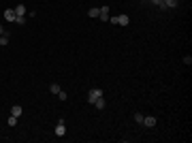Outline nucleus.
Segmentation results:
<instances>
[{"instance_id": "f8f14e48", "label": "nucleus", "mask_w": 192, "mask_h": 143, "mask_svg": "<svg viewBox=\"0 0 192 143\" xmlns=\"http://www.w3.org/2000/svg\"><path fill=\"white\" fill-rule=\"evenodd\" d=\"M49 92H51V94H58V92H60V85H58V84H51V85H49Z\"/></svg>"}, {"instance_id": "9d476101", "label": "nucleus", "mask_w": 192, "mask_h": 143, "mask_svg": "<svg viewBox=\"0 0 192 143\" xmlns=\"http://www.w3.org/2000/svg\"><path fill=\"white\" fill-rule=\"evenodd\" d=\"M9 38H11V32H4L0 36V45H9Z\"/></svg>"}, {"instance_id": "9b49d317", "label": "nucleus", "mask_w": 192, "mask_h": 143, "mask_svg": "<svg viewBox=\"0 0 192 143\" xmlns=\"http://www.w3.org/2000/svg\"><path fill=\"white\" fill-rule=\"evenodd\" d=\"M105 105H107V103H105V98H103V96H100V98H98V100L94 103V107H96V109H105Z\"/></svg>"}, {"instance_id": "423d86ee", "label": "nucleus", "mask_w": 192, "mask_h": 143, "mask_svg": "<svg viewBox=\"0 0 192 143\" xmlns=\"http://www.w3.org/2000/svg\"><path fill=\"white\" fill-rule=\"evenodd\" d=\"M15 17H17V15H15V9H7V11H4V19H7V22H15Z\"/></svg>"}, {"instance_id": "39448f33", "label": "nucleus", "mask_w": 192, "mask_h": 143, "mask_svg": "<svg viewBox=\"0 0 192 143\" xmlns=\"http://www.w3.org/2000/svg\"><path fill=\"white\" fill-rule=\"evenodd\" d=\"M143 126L154 128V126H156V118H154V115H143Z\"/></svg>"}, {"instance_id": "6e6552de", "label": "nucleus", "mask_w": 192, "mask_h": 143, "mask_svg": "<svg viewBox=\"0 0 192 143\" xmlns=\"http://www.w3.org/2000/svg\"><path fill=\"white\" fill-rule=\"evenodd\" d=\"M162 4H164V9H175L179 2L177 0H162Z\"/></svg>"}, {"instance_id": "4468645a", "label": "nucleus", "mask_w": 192, "mask_h": 143, "mask_svg": "<svg viewBox=\"0 0 192 143\" xmlns=\"http://www.w3.org/2000/svg\"><path fill=\"white\" fill-rule=\"evenodd\" d=\"M134 120H137V124H143V113L137 111V113H134Z\"/></svg>"}, {"instance_id": "7ed1b4c3", "label": "nucleus", "mask_w": 192, "mask_h": 143, "mask_svg": "<svg viewBox=\"0 0 192 143\" xmlns=\"http://www.w3.org/2000/svg\"><path fill=\"white\" fill-rule=\"evenodd\" d=\"M109 13H111V9H109L107 4H105V7H100V11H98V19H103V22H109Z\"/></svg>"}, {"instance_id": "f257e3e1", "label": "nucleus", "mask_w": 192, "mask_h": 143, "mask_svg": "<svg viewBox=\"0 0 192 143\" xmlns=\"http://www.w3.org/2000/svg\"><path fill=\"white\" fill-rule=\"evenodd\" d=\"M111 24H118V26H128L130 24V17L128 15H118V17H109Z\"/></svg>"}, {"instance_id": "f3484780", "label": "nucleus", "mask_w": 192, "mask_h": 143, "mask_svg": "<svg viewBox=\"0 0 192 143\" xmlns=\"http://www.w3.org/2000/svg\"><path fill=\"white\" fill-rule=\"evenodd\" d=\"M58 98H60V100H66V98H68V94H66V92H62V90H60V92H58Z\"/></svg>"}, {"instance_id": "6ab92c4d", "label": "nucleus", "mask_w": 192, "mask_h": 143, "mask_svg": "<svg viewBox=\"0 0 192 143\" xmlns=\"http://www.w3.org/2000/svg\"><path fill=\"white\" fill-rule=\"evenodd\" d=\"M4 32H7V30H4V26H2V24H0V36H2V34H4Z\"/></svg>"}, {"instance_id": "1a4fd4ad", "label": "nucleus", "mask_w": 192, "mask_h": 143, "mask_svg": "<svg viewBox=\"0 0 192 143\" xmlns=\"http://www.w3.org/2000/svg\"><path fill=\"white\" fill-rule=\"evenodd\" d=\"M11 115L19 118V115H22V107H19V105H13V107H11Z\"/></svg>"}, {"instance_id": "a211bd4d", "label": "nucleus", "mask_w": 192, "mask_h": 143, "mask_svg": "<svg viewBox=\"0 0 192 143\" xmlns=\"http://www.w3.org/2000/svg\"><path fill=\"white\" fill-rule=\"evenodd\" d=\"M184 64H188V66L192 64V58H190V56H184Z\"/></svg>"}, {"instance_id": "dca6fc26", "label": "nucleus", "mask_w": 192, "mask_h": 143, "mask_svg": "<svg viewBox=\"0 0 192 143\" xmlns=\"http://www.w3.org/2000/svg\"><path fill=\"white\" fill-rule=\"evenodd\" d=\"M7 122H9V126H15V124H17V118H15V115H11Z\"/></svg>"}, {"instance_id": "f03ea898", "label": "nucleus", "mask_w": 192, "mask_h": 143, "mask_svg": "<svg viewBox=\"0 0 192 143\" xmlns=\"http://www.w3.org/2000/svg\"><path fill=\"white\" fill-rule=\"evenodd\" d=\"M100 96H103V90H98V88L90 90V92H88V103H90V105H94V103L100 98Z\"/></svg>"}, {"instance_id": "ddd939ff", "label": "nucleus", "mask_w": 192, "mask_h": 143, "mask_svg": "<svg viewBox=\"0 0 192 143\" xmlns=\"http://www.w3.org/2000/svg\"><path fill=\"white\" fill-rule=\"evenodd\" d=\"M98 11H100V9H96V7H92V9L88 11V15H90V17H98Z\"/></svg>"}, {"instance_id": "20e7f679", "label": "nucleus", "mask_w": 192, "mask_h": 143, "mask_svg": "<svg viewBox=\"0 0 192 143\" xmlns=\"http://www.w3.org/2000/svg\"><path fill=\"white\" fill-rule=\"evenodd\" d=\"M66 135V126H64V120H58V126H56V137H64Z\"/></svg>"}, {"instance_id": "2eb2a0df", "label": "nucleus", "mask_w": 192, "mask_h": 143, "mask_svg": "<svg viewBox=\"0 0 192 143\" xmlns=\"http://www.w3.org/2000/svg\"><path fill=\"white\" fill-rule=\"evenodd\" d=\"M15 22H17L19 26H24V24H26V17H22V15H17V17H15Z\"/></svg>"}, {"instance_id": "0eeeda50", "label": "nucleus", "mask_w": 192, "mask_h": 143, "mask_svg": "<svg viewBox=\"0 0 192 143\" xmlns=\"http://www.w3.org/2000/svg\"><path fill=\"white\" fill-rule=\"evenodd\" d=\"M15 15H22V17H26V15H28L26 4H17V7H15Z\"/></svg>"}]
</instances>
